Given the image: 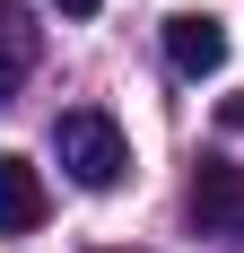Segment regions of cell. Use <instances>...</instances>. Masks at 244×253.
Returning <instances> with one entry per match:
<instances>
[{"label":"cell","mask_w":244,"mask_h":253,"mask_svg":"<svg viewBox=\"0 0 244 253\" xmlns=\"http://www.w3.org/2000/svg\"><path fill=\"white\" fill-rule=\"evenodd\" d=\"M52 157H61V175L87 183V192H114V183L131 175V140H122V123L96 114V105H70V114L52 123Z\"/></svg>","instance_id":"obj_1"},{"label":"cell","mask_w":244,"mask_h":253,"mask_svg":"<svg viewBox=\"0 0 244 253\" xmlns=\"http://www.w3.org/2000/svg\"><path fill=\"white\" fill-rule=\"evenodd\" d=\"M192 227L201 236H244V166L209 157V166L192 175Z\"/></svg>","instance_id":"obj_2"},{"label":"cell","mask_w":244,"mask_h":253,"mask_svg":"<svg viewBox=\"0 0 244 253\" xmlns=\"http://www.w3.org/2000/svg\"><path fill=\"white\" fill-rule=\"evenodd\" d=\"M166 61H174L183 79L227 70V26L209 18V9H174V18H166Z\"/></svg>","instance_id":"obj_3"},{"label":"cell","mask_w":244,"mask_h":253,"mask_svg":"<svg viewBox=\"0 0 244 253\" xmlns=\"http://www.w3.org/2000/svg\"><path fill=\"white\" fill-rule=\"evenodd\" d=\"M44 175L26 166L18 149H0V236H26V227H44Z\"/></svg>","instance_id":"obj_4"},{"label":"cell","mask_w":244,"mask_h":253,"mask_svg":"<svg viewBox=\"0 0 244 253\" xmlns=\"http://www.w3.org/2000/svg\"><path fill=\"white\" fill-rule=\"evenodd\" d=\"M35 52H44V26L26 18L18 0H0V105L18 96L26 79H35Z\"/></svg>","instance_id":"obj_5"},{"label":"cell","mask_w":244,"mask_h":253,"mask_svg":"<svg viewBox=\"0 0 244 253\" xmlns=\"http://www.w3.org/2000/svg\"><path fill=\"white\" fill-rule=\"evenodd\" d=\"M52 9H70V18H96V9H105V0H52Z\"/></svg>","instance_id":"obj_6"}]
</instances>
